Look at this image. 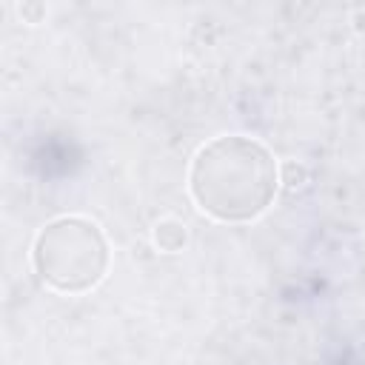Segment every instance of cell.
<instances>
[{
  "mask_svg": "<svg viewBox=\"0 0 365 365\" xmlns=\"http://www.w3.org/2000/svg\"><path fill=\"white\" fill-rule=\"evenodd\" d=\"M277 160L254 137L225 134L205 143L188 171L194 202L220 222L259 217L277 194Z\"/></svg>",
  "mask_w": 365,
  "mask_h": 365,
  "instance_id": "1",
  "label": "cell"
},
{
  "mask_svg": "<svg viewBox=\"0 0 365 365\" xmlns=\"http://www.w3.org/2000/svg\"><path fill=\"white\" fill-rule=\"evenodd\" d=\"M154 242L163 251H180L185 245V225L177 220H163L154 225Z\"/></svg>",
  "mask_w": 365,
  "mask_h": 365,
  "instance_id": "3",
  "label": "cell"
},
{
  "mask_svg": "<svg viewBox=\"0 0 365 365\" xmlns=\"http://www.w3.org/2000/svg\"><path fill=\"white\" fill-rule=\"evenodd\" d=\"M31 262L40 279L54 291L83 294L106 277L108 242L91 220L60 217L37 234Z\"/></svg>",
  "mask_w": 365,
  "mask_h": 365,
  "instance_id": "2",
  "label": "cell"
}]
</instances>
